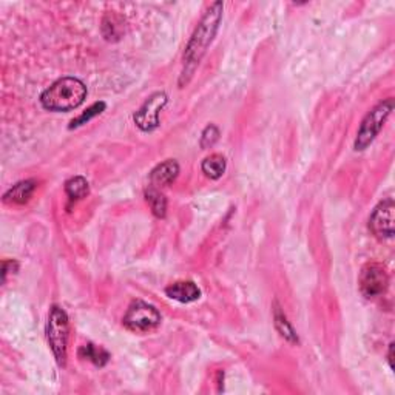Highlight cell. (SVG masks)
<instances>
[{"mask_svg": "<svg viewBox=\"0 0 395 395\" xmlns=\"http://www.w3.org/2000/svg\"><path fill=\"white\" fill-rule=\"evenodd\" d=\"M223 11H224L223 2L212 3L204 12L203 19L199 20L196 30L193 31V35L184 51V65L179 76L181 89H184V86L190 82V79L193 77V75H195L198 65L201 60H203L207 48H209L210 44L213 42V39H215L217 33L219 30L221 20H223Z\"/></svg>", "mask_w": 395, "mask_h": 395, "instance_id": "6da1fadb", "label": "cell"}, {"mask_svg": "<svg viewBox=\"0 0 395 395\" xmlns=\"http://www.w3.org/2000/svg\"><path fill=\"white\" fill-rule=\"evenodd\" d=\"M86 98V86L76 77H62L48 86L40 96V104L50 111L75 110Z\"/></svg>", "mask_w": 395, "mask_h": 395, "instance_id": "7a4b0ae2", "label": "cell"}, {"mask_svg": "<svg viewBox=\"0 0 395 395\" xmlns=\"http://www.w3.org/2000/svg\"><path fill=\"white\" fill-rule=\"evenodd\" d=\"M70 321L66 312L60 306H53L50 309L48 323H46V338L55 358L60 367L66 363V351H68Z\"/></svg>", "mask_w": 395, "mask_h": 395, "instance_id": "3957f363", "label": "cell"}, {"mask_svg": "<svg viewBox=\"0 0 395 395\" xmlns=\"http://www.w3.org/2000/svg\"><path fill=\"white\" fill-rule=\"evenodd\" d=\"M392 110H394V99L389 98L386 100H381L378 105L374 107V109L367 113L366 118L363 119V122L360 125L356 145H353L357 151H363L372 144V140L377 138L381 129H383L386 119L389 118Z\"/></svg>", "mask_w": 395, "mask_h": 395, "instance_id": "277c9868", "label": "cell"}, {"mask_svg": "<svg viewBox=\"0 0 395 395\" xmlns=\"http://www.w3.org/2000/svg\"><path fill=\"white\" fill-rule=\"evenodd\" d=\"M122 324L131 332H150L160 324V313L155 306L145 303V301H133L124 315Z\"/></svg>", "mask_w": 395, "mask_h": 395, "instance_id": "5b68a950", "label": "cell"}, {"mask_svg": "<svg viewBox=\"0 0 395 395\" xmlns=\"http://www.w3.org/2000/svg\"><path fill=\"white\" fill-rule=\"evenodd\" d=\"M360 291L366 298H377L381 297L389 284V277H387L386 269L378 263H369L361 269L358 278Z\"/></svg>", "mask_w": 395, "mask_h": 395, "instance_id": "8992f818", "label": "cell"}, {"mask_svg": "<svg viewBox=\"0 0 395 395\" xmlns=\"http://www.w3.org/2000/svg\"><path fill=\"white\" fill-rule=\"evenodd\" d=\"M394 213L395 205L392 199L381 201V203L374 209L369 218V230L374 237L378 239H391L394 237Z\"/></svg>", "mask_w": 395, "mask_h": 395, "instance_id": "52a82bcc", "label": "cell"}, {"mask_svg": "<svg viewBox=\"0 0 395 395\" xmlns=\"http://www.w3.org/2000/svg\"><path fill=\"white\" fill-rule=\"evenodd\" d=\"M167 104L165 93H155L135 113V124L143 131H153L159 127V115Z\"/></svg>", "mask_w": 395, "mask_h": 395, "instance_id": "ba28073f", "label": "cell"}, {"mask_svg": "<svg viewBox=\"0 0 395 395\" xmlns=\"http://www.w3.org/2000/svg\"><path fill=\"white\" fill-rule=\"evenodd\" d=\"M179 175V164L175 159H167L163 164L156 165L150 173V181L153 187H167Z\"/></svg>", "mask_w": 395, "mask_h": 395, "instance_id": "9c48e42d", "label": "cell"}, {"mask_svg": "<svg viewBox=\"0 0 395 395\" xmlns=\"http://www.w3.org/2000/svg\"><path fill=\"white\" fill-rule=\"evenodd\" d=\"M167 297L179 303H192L201 297L199 287L193 281H176L165 289Z\"/></svg>", "mask_w": 395, "mask_h": 395, "instance_id": "30bf717a", "label": "cell"}, {"mask_svg": "<svg viewBox=\"0 0 395 395\" xmlns=\"http://www.w3.org/2000/svg\"><path fill=\"white\" fill-rule=\"evenodd\" d=\"M37 187V183L35 179H26L22 183H17L16 185H12L11 189L3 195L5 203L11 204H25L31 199L33 193H35Z\"/></svg>", "mask_w": 395, "mask_h": 395, "instance_id": "8fae6325", "label": "cell"}, {"mask_svg": "<svg viewBox=\"0 0 395 395\" xmlns=\"http://www.w3.org/2000/svg\"><path fill=\"white\" fill-rule=\"evenodd\" d=\"M226 158L223 155H219V153H215V155H210L207 156L203 160V165H201V169L205 173L207 178L210 179H219L221 176L224 175L226 172Z\"/></svg>", "mask_w": 395, "mask_h": 395, "instance_id": "7c38bea8", "label": "cell"}, {"mask_svg": "<svg viewBox=\"0 0 395 395\" xmlns=\"http://www.w3.org/2000/svg\"><path fill=\"white\" fill-rule=\"evenodd\" d=\"M145 201L149 203L153 215L158 218H164L167 213V199L164 193H160L158 187H149L145 190Z\"/></svg>", "mask_w": 395, "mask_h": 395, "instance_id": "4fadbf2b", "label": "cell"}, {"mask_svg": "<svg viewBox=\"0 0 395 395\" xmlns=\"http://www.w3.org/2000/svg\"><path fill=\"white\" fill-rule=\"evenodd\" d=\"M273 320H275V326L278 332L283 336L287 341H292V343H297L298 337L295 331H293V327L291 326L289 321H287L286 313L281 311V307L278 306V303L273 304Z\"/></svg>", "mask_w": 395, "mask_h": 395, "instance_id": "5bb4252c", "label": "cell"}, {"mask_svg": "<svg viewBox=\"0 0 395 395\" xmlns=\"http://www.w3.org/2000/svg\"><path fill=\"white\" fill-rule=\"evenodd\" d=\"M65 192L66 195L71 201H77V199H82L86 195H89L90 192V185H89V181L82 176H75L68 179L65 183Z\"/></svg>", "mask_w": 395, "mask_h": 395, "instance_id": "9a60e30c", "label": "cell"}, {"mask_svg": "<svg viewBox=\"0 0 395 395\" xmlns=\"http://www.w3.org/2000/svg\"><path fill=\"white\" fill-rule=\"evenodd\" d=\"M79 356L80 358H85V360H90L91 363H95L96 366H104L107 365V361L110 360L109 352L102 347H96L95 345H85L82 349L79 351Z\"/></svg>", "mask_w": 395, "mask_h": 395, "instance_id": "2e32d148", "label": "cell"}, {"mask_svg": "<svg viewBox=\"0 0 395 395\" xmlns=\"http://www.w3.org/2000/svg\"><path fill=\"white\" fill-rule=\"evenodd\" d=\"M105 110V104L104 102H96V104H93L90 109H86L85 113H82L79 118L76 119H73L71 120V125H70V129H75V127H79V125H84L86 122H90V120L93 118H96L98 115H100Z\"/></svg>", "mask_w": 395, "mask_h": 395, "instance_id": "e0dca14e", "label": "cell"}, {"mask_svg": "<svg viewBox=\"0 0 395 395\" xmlns=\"http://www.w3.org/2000/svg\"><path fill=\"white\" fill-rule=\"evenodd\" d=\"M218 139H219L218 127L213 125V124L207 125L205 130L203 131V136H201V147H203L204 150L210 149V147H213V145L217 144Z\"/></svg>", "mask_w": 395, "mask_h": 395, "instance_id": "ac0fdd59", "label": "cell"}, {"mask_svg": "<svg viewBox=\"0 0 395 395\" xmlns=\"http://www.w3.org/2000/svg\"><path fill=\"white\" fill-rule=\"evenodd\" d=\"M392 352H394V343H391V346H389V356H387V360H389L391 369L394 367V365H392Z\"/></svg>", "mask_w": 395, "mask_h": 395, "instance_id": "d6986e66", "label": "cell"}]
</instances>
